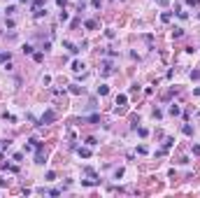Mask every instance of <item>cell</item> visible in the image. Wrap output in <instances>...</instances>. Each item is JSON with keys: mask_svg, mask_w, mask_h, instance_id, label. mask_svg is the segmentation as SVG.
<instances>
[{"mask_svg": "<svg viewBox=\"0 0 200 198\" xmlns=\"http://www.w3.org/2000/svg\"><path fill=\"white\" fill-rule=\"evenodd\" d=\"M177 16H179V19H189V12H184V9H179V12H177Z\"/></svg>", "mask_w": 200, "mask_h": 198, "instance_id": "obj_13", "label": "cell"}, {"mask_svg": "<svg viewBox=\"0 0 200 198\" xmlns=\"http://www.w3.org/2000/svg\"><path fill=\"white\" fill-rule=\"evenodd\" d=\"M170 19H172V14H170V12H163V14H161V21H163V23H168Z\"/></svg>", "mask_w": 200, "mask_h": 198, "instance_id": "obj_7", "label": "cell"}, {"mask_svg": "<svg viewBox=\"0 0 200 198\" xmlns=\"http://www.w3.org/2000/svg\"><path fill=\"white\" fill-rule=\"evenodd\" d=\"M42 5H44V0H35V3H33V7H35V9H37V7H42Z\"/></svg>", "mask_w": 200, "mask_h": 198, "instance_id": "obj_18", "label": "cell"}, {"mask_svg": "<svg viewBox=\"0 0 200 198\" xmlns=\"http://www.w3.org/2000/svg\"><path fill=\"white\" fill-rule=\"evenodd\" d=\"M23 54H33V47L30 44H23Z\"/></svg>", "mask_w": 200, "mask_h": 198, "instance_id": "obj_19", "label": "cell"}, {"mask_svg": "<svg viewBox=\"0 0 200 198\" xmlns=\"http://www.w3.org/2000/svg\"><path fill=\"white\" fill-rule=\"evenodd\" d=\"M72 70H75V72H82V70H84V63H82V61H75V63H72Z\"/></svg>", "mask_w": 200, "mask_h": 198, "instance_id": "obj_4", "label": "cell"}, {"mask_svg": "<svg viewBox=\"0 0 200 198\" xmlns=\"http://www.w3.org/2000/svg\"><path fill=\"white\" fill-rule=\"evenodd\" d=\"M193 93H195V96H200V86H198V89H195V91H193Z\"/></svg>", "mask_w": 200, "mask_h": 198, "instance_id": "obj_26", "label": "cell"}, {"mask_svg": "<svg viewBox=\"0 0 200 198\" xmlns=\"http://www.w3.org/2000/svg\"><path fill=\"white\" fill-rule=\"evenodd\" d=\"M77 154H79L82 158H88V156H91V149H88V147H79V149H77Z\"/></svg>", "mask_w": 200, "mask_h": 198, "instance_id": "obj_2", "label": "cell"}, {"mask_svg": "<svg viewBox=\"0 0 200 198\" xmlns=\"http://www.w3.org/2000/svg\"><path fill=\"white\" fill-rule=\"evenodd\" d=\"M100 3H102V0H91V5H93V7H100Z\"/></svg>", "mask_w": 200, "mask_h": 198, "instance_id": "obj_21", "label": "cell"}, {"mask_svg": "<svg viewBox=\"0 0 200 198\" xmlns=\"http://www.w3.org/2000/svg\"><path fill=\"white\" fill-rule=\"evenodd\" d=\"M181 131H184V135H193V126H191V123H184V128H181Z\"/></svg>", "mask_w": 200, "mask_h": 198, "instance_id": "obj_6", "label": "cell"}, {"mask_svg": "<svg viewBox=\"0 0 200 198\" xmlns=\"http://www.w3.org/2000/svg\"><path fill=\"white\" fill-rule=\"evenodd\" d=\"M107 93H110V89H107L105 84H100L98 86V96H107Z\"/></svg>", "mask_w": 200, "mask_h": 198, "instance_id": "obj_5", "label": "cell"}, {"mask_svg": "<svg viewBox=\"0 0 200 198\" xmlns=\"http://www.w3.org/2000/svg\"><path fill=\"white\" fill-rule=\"evenodd\" d=\"M137 133H140V138H147V135H149V131H147V128H137Z\"/></svg>", "mask_w": 200, "mask_h": 198, "instance_id": "obj_16", "label": "cell"}, {"mask_svg": "<svg viewBox=\"0 0 200 198\" xmlns=\"http://www.w3.org/2000/svg\"><path fill=\"white\" fill-rule=\"evenodd\" d=\"M193 154H200V145H195V147H193Z\"/></svg>", "mask_w": 200, "mask_h": 198, "instance_id": "obj_23", "label": "cell"}, {"mask_svg": "<svg viewBox=\"0 0 200 198\" xmlns=\"http://www.w3.org/2000/svg\"><path fill=\"white\" fill-rule=\"evenodd\" d=\"M70 93H75V96H77V93H82V89H79L77 84H72V86H70Z\"/></svg>", "mask_w": 200, "mask_h": 198, "instance_id": "obj_10", "label": "cell"}, {"mask_svg": "<svg viewBox=\"0 0 200 198\" xmlns=\"http://www.w3.org/2000/svg\"><path fill=\"white\" fill-rule=\"evenodd\" d=\"M170 3V0H158V5H168Z\"/></svg>", "mask_w": 200, "mask_h": 198, "instance_id": "obj_25", "label": "cell"}, {"mask_svg": "<svg viewBox=\"0 0 200 198\" xmlns=\"http://www.w3.org/2000/svg\"><path fill=\"white\" fill-rule=\"evenodd\" d=\"M170 114H179V105H172L170 107Z\"/></svg>", "mask_w": 200, "mask_h": 198, "instance_id": "obj_17", "label": "cell"}, {"mask_svg": "<svg viewBox=\"0 0 200 198\" xmlns=\"http://www.w3.org/2000/svg\"><path fill=\"white\" fill-rule=\"evenodd\" d=\"M51 179H56V172H54V170L47 172V182H51Z\"/></svg>", "mask_w": 200, "mask_h": 198, "instance_id": "obj_15", "label": "cell"}, {"mask_svg": "<svg viewBox=\"0 0 200 198\" xmlns=\"http://www.w3.org/2000/svg\"><path fill=\"white\" fill-rule=\"evenodd\" d=\"M105 38H107V40H114V38H116V33H114L112 28H107V30H105Z\"/></svg>", "mask_w": 200, "mask_h": 198, "instance_id": "obj_8", "label": "cell"}, {"mask_svg": "<svg viewBox=\"0 0 200 198\" xmlns=\"http://www.w3.org/2000/svg\"><path fill=\"white\" fill-rule=\"evenodd\" d=\"M56 5H58V7H65V5H68V0H56Z\"/></svg>", "mask_w": 200, "mask_h": 198, "instance_id": "obj_20", "label": "cell"}, {"mask_svg": "<svg viewBox=\"0 0 200 198\" xmlns=\"http://www.w3.org/2000/svg\"><path fill=\"white\" fill-rule=\"evenodd\" d=\"M186 3H189V5H191V7H195V5H198V3H200V0H186Z\"/></svg>", "mask_w": 200, "mask_h": 198, "instance_id": "obj_22", "label": "cell"}, {"mask_svg": "<svg viewBox=\"0 0 200 198\" xmlns=\"http://www.w3.org/2000/svg\"><path fill=\"white\" fill-rule=\"evenodd\" d=\"M63 44H65V49H70V54H79V49H77L75 44H72V42H68V40H65Z\"/></svg>", "mask_w": 200, "mask_h": 198, "instance_id": "obj_3", "label": "cell"}, {"mask_svg": "<svg viewBox=\"0 0 200 198\" xmlns=\"http://www.w3.org/2000/svg\"><path fill=\"white\" fill-rule=\"evenodd\" d=\"M86 145H88V147H96L98 140H96V138H86Z\"/></svg>", "mask_w": 200, "mask_h": 198, "instance_id": "obj_11", "label": "cell"}, {"mask_svg": "<svg viewBox=\"0 0 200 198\" xmlns=\"http://www.w3.org/2000/svg\"><path fill=\"white\" fill-rule=\"evenodd\" d=\"M181 35H184V30H181V28H175V30H172V38H181Z\"/></svg>", "mask_w": 200, "mask_h": 198, "instance_id": "obj_12", "label": "cell"}, {"mask_svg": "<svg viewBox=\"0 0 200 198\" xmlns=\"http://www.w3.org/2000/svg\"><path fill=\"white\" fill-rule=\"evenodd\" d=\"M116 105H119V107H123V105H126V96H123V93H121V96H116Z\"/></svg>", "mask_w": 200, "mask_h": 198, "instance_id": "obj_9", "label": "cell"}, {"mask_svg": "<svg viewBox=\"0 0 200 198\" xmlns=\"http://www.w3.org/2000/svg\"><path fill=\"white\" fill-rule=\"evenodd\" d=\"M54 119H56V114H54L51 110H47V112L42 114V119H40V126H42V123H51Z\"/></svg>", "mask_w": 200, "mask_h": 198, "instance_id": "obj_1", "label": "cell"}, {"mask_svg": "<svg viewBox=\"0 0 200 198\" xmlns=\"http://www.w3.org/2000/svg\"><path fill=\"white\" fill-rule=\"evenodd\" d=\"M58 19H61V21H68V19H70V14H68V12H61V14H58Z\"/></svg>", "mask_w": 200, "mask_h": 198, "instance_id": "obj_14", "label": "cell"}, {"mask_svg": "<svg viewBox=\"0 0 200 198\" xmlns=\"http://www.w3.org/2000/svg\"><path fill=\"white\" fill-rule=\"evenodd\" d=\"M0 187H7V179H3V177H0Z\"/></svg>", "mask_w": 200, "mask_h": 198, "instance_id": "obj_24", "label": "cell"}]
</instances>
